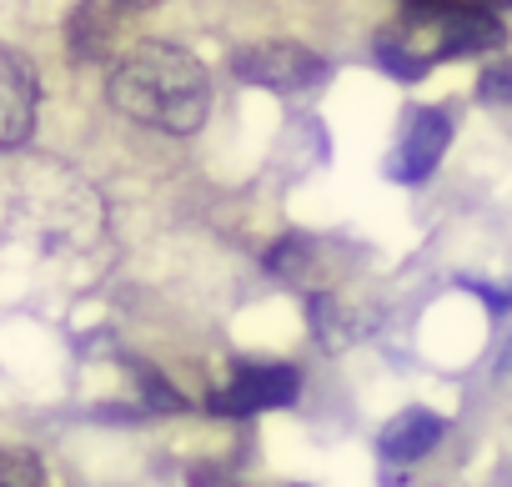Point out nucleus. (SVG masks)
<instances>
[{"instance_id": "f257e3e1", "label": "nucleus", "mask_w": 512, "mask_h": 487, "mask_svg": "<svg viewBox=\"0 0 512 487\" xmlns=\"http://www.w3.org/2000/svg\"><path fill=\"white\" fill-rule=\"evenodd\" d=\"M106 96L136 126L191 136L211 111V76L191 51L171 41H141L111 66Z\"/></svg>"}, {"instance_id": "f03ea898", "label": "nucleus", "mask_w": 512, "mask_h": 487, "mask_svg": "<svg viewBox=\"0 0 512 487\" xmlns=\"http://www.w3.org/2000/svg\"><path fill=\"white\" fill-rule=\"evenodd\" d=\"M507 41L502 21L492 11H462V6H402L397 26L377 36V66L397 81H422L437 61L497 51Z\"/></svg>"}, {"instance_id": "7ed1b4c3", "label": "nucleus", "mask_w": 512, "mask_h": 487, "mask_svg": "<svg viewBox=\"0 0 512 487\" xmlns=\"http://www.w3.org/2000/svg\"><path fill=\"white\" fill-rule=\"evenodd\" d=\"M302 397V372L287 362H241L231 372V387L211 397L216 417H251L267 407H292Z\"/></svg>"}, {"instance_id": "20e7f679", "label": "nucleus", "mask_w": 512, "mask_h": 487, "mask_svg": "<svg viewBox=\"0 0 512 487\" xmlns=\"http://www.w3.org/2000/svg\"><path fill=\"white\" fill-rule=\"evenodd\" d=\"M231 71H236V81L267 86V91H307L327 76V61L312 56L307 46H297V41H262V46L236 51Z\"/></svg>"}, {"instance_id": "39448f33", "label": "nucleus", "mask_w": 512, "mask_h": 487, "mask_svg": "<svg viewBox=\"0 0 512 487\" xmlns=\"http://www.w3.org/2000/svg\"><path fill=\"white\" fill-rule=\"evenodd\" d=\"M447 141H452V116H447V111H437V106L412 111V116H407V131H402V141H397V151H392V161H387V176H392V181H407V186L427 181V176L437 171Z\"/></svg>"}, {"instance_id": "423d86ee", "label": "nucleus", "mask_w": 512, "mask_h": 487, "mask_svg": "<svg viewBox=\"0 0 512 487\" xmlns=\"http://www.w3.org/2000/svg\"><path fill=\"white\" fill-rule=\"evenodd\" d=\"M31 131H36V71L16 51H0V146H21Z\"/></svg>"}, {"instance_id": "0eeeda50", "label": "nucleus", "mask_w": 512, "mask_h": 487, "mask_svg": "<svg viewBox=\"0 0 512 487\" xmlns=\"http://www.w3.org/2000/svg\"><path fill=\"white\" fill-rule=\"evenodd\" d=\"M442 432H447V422H442L437 412L407 407V412H397V422L382 427L377 452H382L387 462H417V457H427V452L442 442Z\"/></svg>"}, {"instance_id": "6e6552de", "label": "nucleus", "mask_w": 512, "mask_h": 487, "mask_svg": "<svg viewBox=\"0 0 512 487\" xmlns=\"http://www.w3.org/2000/svg\"><path fill=\"white\" fill-rule=\"evenodd\" d=\"M121 11H126L121 0H81V11L71 16V56H76V61H96V56H106Z\"/></svg>"}, {"instance_id": "1a4fd4ad", "label": "nucleus", "mask_w": 512, "mask_h": 487, "mask_svg": "<svg viewBox=\"0 0 512 487\" xmlns=\"http://www.w3.org/2000/svg\"><path fill=\"white\" fill-rule=\"evenodd\" d=\"M307 262H317V241H307V236H287V241H277V247L267 252V272H277L282 282H297V287H302V267Z\"/></svg>"}, {"instance_id": "9d476101", "label": "nucleus", "mask_w": 512, "mask_h": 487, "mask_svg": "<svg viewBox=\"0 0 512 487\" xmlns=\"http://www.w3.org/2000/svg\"><path fill=\"white\" fill-rule=\"evenodd\" d=\"M0 487H46V467L26 447H0Z\"/></svg>"}, {"instance_id": "9b49d317", "label": "nucleus", "mask_w": 512, "mask_h": 487, "mask_svg": "<svg viewBox=\"0 0 512 487\" xmlns=\"http://www.w3.org/2000/svg\"><path fill=\"white\" fill-rule=\"evenodd\" d=\"M136 382H141V392H146V407H156V412H186V397L161 377V372H151V367H136Z\"/></svg>"}, {"instance_id": "f8f14e48", "label": "nucleus", "mask_w": 512, "mask_h": 487, "mask_svg": "<svg viewBox=\"0 0 512 487\" xmlns=\"http://www.w3.org/2000/svg\"><path fill=\"white\" fill-rule=\"evenodd\" d=\"M477 96H482V101H492V106H507V111H512V61L487 66V71H482V81H477Z\"/></svg>"}, {"instance_id": "ddd939ff", "label": "nucleus", "mask_w": 512, "mask_h": 487, "mask_svg": "<svg viewBox=\"0 0 512 487\" xmlns=\"http://www.w3.org/2000/svg\"><path fill=\"white\" fill-rule=\"evenodd\" d=\"M402 6H462V11H507L512 0H402Z\"/></svg>"}, {"instance_id": "4468645a", "label": "nucleus", "mask_w": 512, "mask_h": 487, "mask_svg": "<svg viewBox=\"0 0 512 487\" xmlns=\"http://www.w3.org/2000/svg\"><path fill=\"white\" fill-rule=\"evenodd\" d=\"M191 487H221V477L211 467H191Z\"/></svg>"}, {"instance_id": "2eb2a0df", "label": "nucleus", "mask_w": 512, "mask_h": 487, "mask_svg": "<svg viewBox=\"0 0 512 487\" xmlns=\"http://www.w3.org/2000/svg\"><path fill=\"white\" fill-rule=\"evenodd\" d=\"M126 11H151V6H161V0H121Z\"/></svg>"}, {"instance_id": "dca6fc26", "label": "nucleus", "mask_w": 512, "mask_h": 487, "mask_svg": "<svg viewBox=\"0 0 512 487\" xmlns=\"http://www.w3.org/2000/svg\"><path fill=\"white\" fill-rule=\"evenodd\" d=\"M502 372H512V347H507V357H502Z\"/></svg>"}]
</instances>
